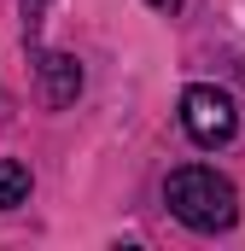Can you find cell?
Instances as JSON below:
<instances>
[{
    "label": "cell",
    "mask_w": 245,
    "mask_h": 251,
    "mask_svg": "<svg viewBox=\"0 0 245 251\" xmlns=\"http://www.w3.org/2000/svg\"><path fill=\"white\" fill-rule=\"evenodd\" d=\"M146 6H152V12H164V18H170V12H181V0H146Z\"/></svg>",
    "instance_id": "obj_6"
},
{
    "label": "cell",
    "mask_w": 245,
    "mask_h": 251,
    "mask_svg": "<svg viewBox=\"0 0 245 251\" xmlns=\"http://www.w3.org/2000/svg\"><path fill=\"white\" fill-rule=\"evenodd\" d=\"M41 12H47V0H24V29H29V41H35V29H41Z\"/></svg>",
    "instance_id": "obj_5"
},
{
    "label": "cell",
    "mask_w": 245,
    "mask_h": 251,
    "mask_svg": "<svg viewBox=\"0 0 245 251\" xmlns=\"http://www.w3.org/2000/svg\"><path fill=\"white\" fill-rule=\"evenodd\" d=\"M35 70H41V94H47V105H53V111L76 105V94H82V64L70 59V53H41Z\"/></svg>",
    "instance_id": "obj_3"
},
{
    "label": "cell",
    "mask_w": 245,
    "mask_h": 251,
    "mask_svg": "<svg viewBox=\"0 0 245 251\" xmlns=\"http://www.w3.org/2000/svg\"><path fill=\"white\" fill-rule=\"evenodd\" d=\"M181 128L193 134V146H204V152L228 146V140L240 134V105H234V94H228V88H210V82H193L181 94Z\"/></svg>",
    "instance_id": "obj_2"
},
{
    "label": "cell",
    "mask_w": 245,
    "mask_h": 251,
    "mask_svg": "<svg viewBox=\"0 0 245 251\" xmlns=\"http://www.w3.org/2000/svg\"><path fill=\"white\" fill-rule=\"evenodd\" d=\"M164 204H170V216L187 222L193 234H228V228L240 222V193H234V181L216 176V170H204V164L170 170Z\"/></svg>",
    "instance_id": "obj_1"
},
{
    "label": "cell",
    "mask_w": 245,
    "mask_h": 251,
    "mask_svg": "<svg viewBox=\"0 0 245 251\" xmlns=\"http://www.w3.org/2000/svg\"><path fill=\"white\" fill-rule=\"evenodd\" d=\"M29 204V170L18 158H0V210H18Z\"/></svg>",
    "instance_id": "obj_4"
}]
</instances>
